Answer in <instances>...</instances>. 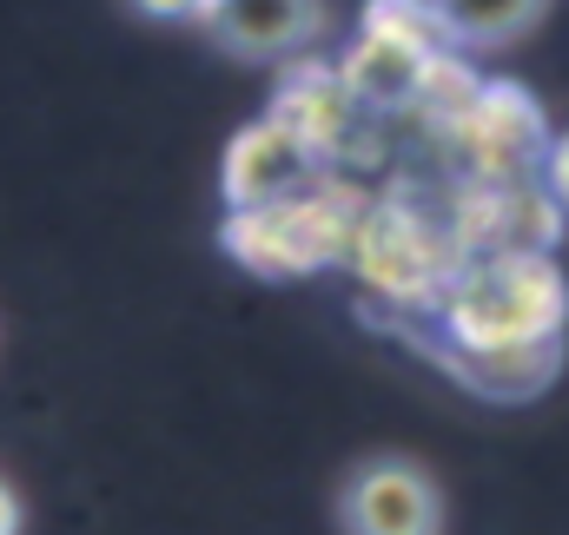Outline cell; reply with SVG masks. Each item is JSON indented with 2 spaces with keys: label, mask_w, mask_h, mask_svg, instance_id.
<instances>
[{
  "label": "cell",
  "mask_w": 569,
  "mask_h": 535,
  "mask_svg": "<svg viewBox=\"0 0 569 535\" xmlns=\"http://www.w3.org/2000/svg\"><path fill=\"white\" fill-rule=\"evenodd\" d=\"M27 529V509H20V489L0 476V535H20Z\"/></svg>",
  "instance_id": "cell-15"
},
{
  "label": "cell",
  "mask_w": 569,
  "mask_h": 535,
  "mask_svg": "<svg viewBox=\"0 0 569 535\" xmlns=\"http://www.w3.org/2000/svg\"><path fill=\"white\" fill-rule=\"evenodd\" d=\"M430 53H411L398 40H371L358 33V47L338 60V80L358 107H411L418 100V80H425Z\"/></svg>",
  "instance_id": "cell-9"
},
{
  "label": "cell",
  "mask_w": 569,
  "mask_h": 535,
  "mask_svg": "<svg viewBox=\"0 0 569 535\" xmlns=\"http://www.w3.org/2000/svg\"><path fill=\"white\" fill-rule=\"evenodd\" d=\"M457 351H497V344H543L563 337L569 284L550 252H483L477 265L450 277L443 297Z\"/></svg>",
  "instance_id": "cell-1"
},
{
  "label": "cell",
  "mask_w": 569,
  "mask_h": 535,
  "mask_svg": "<svg viewBox=\"0 0 569 535\" xmlns=\"http://www.w3.org/2000/svg\"><path fill=\"white\" fill-rule=\"evenodd\" d=\"M351 113H358V100L345 93L338 67H311V60H305V67H291V73H284V87H279V100H272V113H266V120H279L284 133L318 159L331 139H345Z\"/></svg>",
  "instance_id": "cell-8"
},
{
  "label": "cell",
  "mask_w": 569,
  "mask_h": 535,
  "mask_svg": "<svg viewBox=\"0 0 569 535\" xmlns=\"http://www.w3.org/2000/svg\"><path fill=\"white\" fill-rule=\"evenodd\" d=\"M365 33L371 40H398V47L430 53V60L450 53V33H443L430 0H365Z\"/></svg>",
  "instance_id": "cell-12"
},
{
  "label": "cell",
  "mask_w": 569,
  "mask_h": 535,
  "mask_svg": "<svg viewBox=\"0 0 569 535\" xmlns=\"http://www.w3.org/2000/svg\"><path fill=\"white\" fill-rule=\"evenodd\" d=\"M543 199L557 212H569V133L543 139Z\"/></svg>",
  "instance_id": "cell-13"
},
{
  "label": "cell",
  "mask_w": 569,
  "mask_h": 535,
  "mask_svg": "<svg viewBox=\"0 0 569 535\" xmlns=\"http://www.w3.org/2000/svg\"><path fill=\"white\" fill-rule=\"evenodd\" d=\"M450 47H517L543 13L550 0H430Z\"/></svg>",
  "instance_id": "cell-11"
},
{
  "label": "cell",
  "mask_w": 569,
  "mask_h": 535,
  "mask_svg": "<svg viewBox=\"0 0 569 535\" xmlns=\"http://www.w3.org/2000/svg\"><path fill=\"white\" fill-rule=\"evenodd\" d=\"M133 13H146V20H199V7L206 0H127Z\"/></svg>",
  "instance_id": "cell-14"
},
{
  "label": "cell",
  "mask_w": 569,
  "mask_h": 535,
  "mask_svg": "<svg viewBox=\"0 0 569 535\" xmlns=\"http://www.w3.org/2000/svg\"><path fill=\"white\" fill-rule=\"evenodd\" d=\"M305 179H311V152L284 133L279 120L239 127L232 145H226V159H219V192H226L232 212L291 199V192H305Z\"/></svg>",
  "instance_id": "cell-6"
},
{
  "label": "cell",
  "mask_w": 569,
  "mask_h": 535,
  "mask_svg": "<svg viewBox=\"0 0 569 535\" xmlns=\"http://www.w3.org/2000/svg\"><path fill=\"white\" fill-rule=\"evenodd\" d=\"M450 133H457V145L470 152V165L483 179H510L530 159H543L550 127H543V107L517 80H477V93L463 100V113L450 120Z\"/></svg>",
  "instance_id": "cell-4"
},
{
  "label": "cell",
  "mask_w": 569,
  "mask_h": 535,
  "mask_svg": "<svg viewBox=\"0 0 569 535\" xmlns=\"http://www.w3.org/2000/svg\"><path fill=\"white\" fill-rule=\"evenodd\" d=\"M351 245V212L331 205V192H291L272 205H246L226 225V252L266 277H298V271L331 265Z\"/></svg>",
  "instance_id": "cell-2"
},
{
  "label": "cell",
  "mask_w": 569,
  "mask_h": 535,
  "mask_svg": "<svg viewBox=\"0 0 569 535\" xmlns=\"http://www.w3.org/2000/svg\"><path fill=\"white\" fill-rule=\"evenodd\" d=\"M345 252L358 259V271L371 284H385L398 297H425L430 277H437V239L411 212H371V219H358Z\"/></svg>",
  "instance_id": "cell-7"
},
{
  "label": "cell",
  "mask_w": 569,
  "mask_h": 535,
  "mask_svg": "<svg viewBox=\"0 0 569 535\" xmlns=\"http://www.w3.org/2000/svg\"><path fill=\"white\" fill-rule=\"evenodd\" d=\"M345 535H443V489L418 456H365L338 483Z\"/></svg>",
  "instance_id": "cell-3"
},
{
  "label": "cell",
  "mask_w": 569,
  "mask_h": 535,
  "mask_svg": "<svg viewBox=\"0 0 569 535\" xmlns=\"http://www.w3.org/2000/svg\"><path fill=\"white\" fill-rule=\"evenodd\" d=\"M199 27L232 60H298L325 33V0H206Z\"/></svg>",
  "instance_id": "cell-5"
},
{
  "label": "cell",
  "mask_w": 569,
  "mask_h": 535,
  "mask_svg": "<svg viewBox=\"0 0 569 535\" xmlns=\"http://www.w3.org/2000/svg\"><path fill=\"white\" fill-rule=\"evenodd\" d=\"M457 377L477 384L483 397H537L563 371V337L543 344H497V351H450Z\"/></svg>",
  "instance_id": "cell-10"
}]
</instances>
